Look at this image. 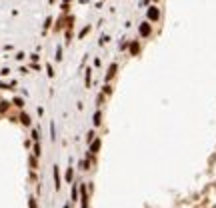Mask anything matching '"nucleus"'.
<instances>
[{"label":"nucleus","mask_w":216,"mask_h":208,"mask_svg":"<svg viewBox=\"0 0 216 208\" xmlns=\"http://www.w3.org/2000/svg\"><path fill=\"white\" fill-rule=\"evenodd\" d=\"M140 34H142V36H148V34H150V24H146V22L140 24Z\"/></svg>","instance_id":"obj_2"},{"label":"nucleus","mask_w":216,"mask_h":208,"mask_svg":"<svg viewBox=\"0 0 216 208\" xmlns=\"http://www.w3.org/2000/svg\"><path fill=\"white\" fill-rule=\"evenodd\" d=\"M98 146H100V140H94V144H92V150L96 152V150H98Z\"/></svg>","instance_id":"obj_4"},{"label":"nucleus","mask_w":216,"mask_h":208,"mask_svg":"<svg viewBox=\"0 0 216 208\" xmlns=\"http://www.w3.org/2000/svg\"><path fill=\"white\" fill-rule=\"evenodd\" d=\"M22 122H24V124H30V118H28V116L24 114V116H22Z\"/></svg>","instance_id":"obj_5"},{"label":"nucleus","mask_w":216,"mask_h":208,"mask_svg":"<svg viewBox=\"0 0 216 208\" xmlns=\"http://www.w3.org/2000/svg\"><path fill=\"white\" fill-rule=\"evenodd\" d=\"M114 72H116V64H112V66H110V72H108V76H106V78H110Z\"/></svg>","instance_id":"obj_3"},{"label":"nucleus","mask_w":216,"mask_h":208,"mask_svg":"<svg viewBox=\"0 0 216 208\" xmlns=\"http://www.w3.org/2000/svg\"><path fill=\"white\" fill-rule=\"evenodd\" d=\"M158 16H160V12L156 6H152V8H148V18L150 20H158Z\"/></svg>","instance_id":"obj_1"}]
</instances>
